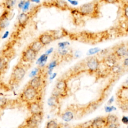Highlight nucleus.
<instances>
[{"label":"nucleus","instance_id":"4","mask_svg":"<svg viewBox=\"0 0 128 128\" xmlns=\"http://www.w3.org/2000/svg\"><path fill=\"white\" fill-rule=\"evenodd\" d=\"M43 117V112L38 114H31L20 126V128H37L41 122Z\"/></svg>","mask_w":128,"mask_h":128},{"label":"nucleus","instance_id":"7","mask_svg":"<svg viewBox=\"0 0 128 128\" xmlns=\"http://www.w3.org/2000/svg\"><path fill=\"white\" fill-rule=\"evenodd\" d=\"M44 84V79L41 73L33 76V78L28 82V84L40 92H42Z\"/></svg>","mask_w":128,"mask_h":128},{"label":"nucleus","instance_id":"17","mask_svg":"<svg viewBox=\"0 0 128 128\" xmlns=\"http://www.w3.org/2000/svg\"><path fill=\"white\" fill-rule=\"evenodd\" d=\"M28 46L36 53H38L44 47V45L38 38L32 41Z\"/></svg>","mask_w":128,"mask_h":128},{"label":"nucleus","instance_id":"38","mask_svg":"<svg viewBox=\"0 0 128 128\" xmlns=\"http://www.w3.org/2000/svg\"><path fill=\"white\" fill-rule=\"evenodd\" d=\"M53 48H51L50 49H49V50H48L46 52V54H48V55L49 54H51L52 53V52L53 51Z\"/></svg>","mask_w":128,"mask_h":128},{"label":"nucleus","instance_id":"11","mask_svg":"<svg viewBox=\"0 0 128 128\" xmlns=\"http://www.w3.org/2000/svg\"><path fill=\"white\" fill-rule=\"evenodd\" d=\"M38 39L41 42L44 46L48 45L54 40V38L50 31L42 33L38 36Z\"/></svg>","mask_w":128,"mask_h":128},{"label":"nucleus","instance_id":"13","mask_svg":"<svg viewBox=\"0 0 128 128\" xmlns=\"http://www.w3.org/2000/svg\"><path fill=\"white\" fill-rule=\"evenodd\" d=\"M106 117H98L92 121L90 128H106Z\"/></svg>","mask_w":128,"mask_h":128},{"label":"nucleus","instance_id":"18","mask_svg":"<svg viewBox=\"0 0 128 128\" xmlns=\"http://www.w3.org/2000/svg\"><path fill=\"white\" fill-rule=\"evenodd\" d=\"M62 118L66 122H70L74 118V112L71 108L67 109L62 114Z\"/></svg>","mask_w":128,"mask_h":128},{"label":"nucleus","instance_id":"33","mask_svg":"<svg viewBox=\"0 0 128 128\" xmlns=\"http://www.w3.org/2000/svg\"><path fill=\"white\" fill-rule=\"evenodd\" d=\"M122 122L125 124H128V117L123 116L122 118Z\"/></svg>","mask_w":128,"mask_h":128},{"label":"nucleus","instance_id":"36","mask_svg":"<svg viewBox=\"0 0 128 128\" xmlns=\"http://www.w3.org/2000/svg\"><path fill=\"white\" fill-rule=\"evenodd\" d=\"M107 128H118V125L116 123H112L106 126Z\"/></svg>","mask_w":128,"mask_h":128},{"label":"nucleus","instance_id":"15","mask_svg":"<svg viewBox=\"0 0 128 128\" xmlns=\"http://www.w3.org/2000/svg\"><path fill=\"white\" fill-rule=\"evenodd\" d=\"M55 88L61 92L62 96H66L68 86L65 80H61L58 81L56 85Z\"/></svg>","mask_w":128,"mask_h":128},{"label":"nucleus","instance_id":"35","mask_svg":"<svg viewBox=\"0 0 128 128\" xmlns=\"http://www.w3.org/2000/svg\"><path fill=\"white\" fill-rule=\"evenodd\" d=\"M68 1L74 6H76L78 4V2L76 0H68Z\"/></svg>","mask_w":128,"mask_h":128},{"label":"nucleus","instance_id":"25","mask_svg":"<svg viewBox=\"0 0 128 128\" xmlns=\"http://www.w3.org/2000/svg\"><path fill=\"white\" fill-rule=\"evenodd\" d=\"M8 100L5 98H0V110L6 109L8 105Z\"/></svg>","mask_w":128,"mask_h":128},{"label":"nucleus","instance_id":"9","mask_svg":"<svg viewBox=\"0 0 128 128\" xmlns=\"http://www.w3.org/2000/svg\"><path fill=\"white\" fill-rule=\"evenodd\" d=\"M10 14V10L5 9L0 16V36L2 32L8 25Z\"/></svg>","mask_w":128,"mask_h":128},{"label":"nucleus","instance_id":"1","mask_svg":"<svg viewBox=\"0 0 128 128\" xmlns=\"http://www.w3.org/2000/svg\"><path fill=\"white\" fill-rule=\"evenodd\" d=\"M100 4L98 0H94L76 8L71 7L70 11L74 15L97 18L100 14Z\"/></svg>","mask_w":128,"mask_h":128},{"label":"nucleus","instance_id":"24","mask_svg":"<svg viewBox=\"0 0 128 128\" xmlns=\"http://www.w3.org/2000/svg\"><path fill=\"white\" fill-rule=\"evenodd\" d=\"M100 4H120L125 0H98Z\"/></svg>","mask_w":128,"mask_h":128},{"label":"nucleus","instance_id":"21","mask_svg":"<svg viewBox=\"0 0 128 128\" xmlns=\"http://www.w3.org/2000/svg\"><path fill=\"white\" fill-rule=\"evenodd\" d=\"M52 35L53 36L54 40L59 39L64 36V32L62 30H50Z\"/></svg>","mask_w":128,"mask_h":128},{"label":"nucleus","instance_id":"5","mask_svg":"<svg viewBox=\"0 0 128 128\" xmlns=\"http://www.w3.org/2000/svg\"><path fill=\"white\" fill-rule=\"evenodd\" d=\"M42 5L45 8H56L61 10H70L71 8L64 0H46Z\"/></svg>","mask_w":128,"mask_h":128},{"label":"nucleus","instance_id":"30","mask_svg":"<svg viewBox=\"0 0 128 128\" xmlns=\"http://www.w3.org/2000/svg\"><path fill=\"white\" fill-rule=\"evenodd\" d=\"M70 45V43L68 42H60L58 44V46L59 48H63L66 47L67 46Z\"/></svg>","mask_w":128,"mask_h":128},{"label":"nucleus","instance_id":"39","mask_svg":"<svg viewBox=\"0 0 128 128\" xmlns=\"http://www.w3.org/2000/svg\"><path fill=\"white\" fill-rule=\"evenodd\" d=\"M56 76V73H54V74H53L50 76V80H52V79H54Z\"/></svg>","mask_w":128,"mask_h":128},{"label":"nucleus","instance_id":"27","mask_svg":"<svg viewBox=\"0 0 128 128\" xmlns=\"http://www.w3.org/2000/svg\"><path fill=\"white\" fill-rule=\"evenodd\" d=\"M58 64V62L57 60H54L52 62H51L49 64L48 66V73L49 74L52 73V71L54 68H55L57 65Z\"/></svg>","mask_w":128,"mask_h":128},{"label":"nucleus","instance_id":"42","mask_svg":"<svg viewBox=\"0 0 128 128\" xmlns=\"http://www.w3.org/2000/svg\"></svg>","mask_w":128,"mask_h":128},{"label":"nucleus","instance_id":"19","mask_svg":"<svg viewBox=\"0 0 128 128\" xmlns=\"http://www.w3.org/2000/svg\"><path fill=\"white\" fill-rule=\"evenodd\" d=\"M59 98L54 96H52L48 100V104L52 107H56L59 103Z\"/></svg>","mask_w":128,"mask_h":128},{"label":"nucleus","instance_id":"20","mask_svg":"<svg viewBox=\"0 0 128 128\" xmlns=\"http://www.w3.org/2000/svg\"><path fill=\"white\" fill-rule=\"evenodd\" d=\"M106 127L107 125L112 124V123H116L118 120V118L114 115V114H108L106 117Z\"/></svg>","mask_w":128,"mask_h":128},{"label":"nucleus","instance_id":"28","mask_svg":"<svg viewBox=\"0 0 128 128\" xmlns=\"http://www.w3.org/2000/svg\"><path fill=\"white\" fill-rule=\"evenodd\" d=\"M48 58V55L46 54H42L38 60V64L40 65L44 64L46 62Z\"/></svg>","mask_w":128,"mask_h":128},{"label":"nucleus","instance_id":"23","mask_svg":"<svg viewBox=\"0 0 128 128\" xmlns=\"http://www.w3.org/2000/svg\"><path fill=\"white\" fill-rule=\"evenodd\" d=\"M7 61L5 60V58L2 57L0 58V75L2 74L4 70L6 68Z\"/></svg>","mask_w":128,"mask_h":128},{"label":"nucleus","instance_id":"40","mask_svg":"<svg viewBox=\"0 0 128 128\" xmlns=\"http://www.w3.org/2000/svg\"><path fill=\"white\" fill-rule=\"evenodd\" d=\"M126 56L128 57V46L126 48Z\"/></svg>","mask_w":128,"mask_h":128},{"label":"nucleus","instance_id":"26","mask_svg":"<svg viewBox=\"0 0 128 128\" xmlns=\"http://www.w3.org/2000/svg\"><path fill=\"white\" fill-rule=\"evenodd\" d=\"M46 128H60V124L54 120H50L48 121L46 124Z\"/></svg>","mask_w":128,"mask_h":128},{"label":"nucleus","instance_id":"3","mask_svg":"<svg viewBox=\"0 0 128 128\" xmlns=\"http://www.w3.org/2000/svg\"><path fill=\"white\" fill-rule=\"evenodd\" d=\"M40 92L34 88L27 84L20 94V98L22 101L27 103L38 100Z\"/></svg>","mask_w":128,"mask_h":128},{"label":"nucleus","instance_id":"8","mask_svg":"<svg viewBox=\"0 0 128 128\" xmlns=\"http://www.w3.org/2000/svg\"><path fill=\"white\" fill-rule=\"evenodd\" d=\"M26 104V107L30 114H38L43 112L42 106L40 100H36Z\"/></svg>","mask_w":128,"mask_h":128},{"label":"nucleus","instance_id":"32","mask_svg":"<svg viewBox=\"0 0 128 128\" xmlns=\"http://www.w3.org/2000/svg\"><path fill=\"white\" fill-rule=\"evenodd\" d=\"M30 1L29 0H28V1L24 2V4L23 7H22V8H23L24 10H26L28 9L29 5H30Z\"/></svg>","mask_w":128,"mask_h":128},{"label":"nucleus","instance_id":"10","mask_svg":"<svg viewBox=\"0 0 128 128\" xmlns=\"http://www.w3.org/2000/svg\"><path fill=\"white\" fill-rule=\"evenodd\" d=\"M120 4L119 12L120 14V18L124 19L122 22H128V0H125Z\"/></svg>","mask_w":128,"mask_h":128},{"label":"nucleus","instance_id":"41","mask_svg":"<svg viewBox=\"0 0 128 128\" xmlns=\"http://www.w3.org/2000/svg\"></svg>","mask_w":128,"mask_h":128},{"label":"nucleus","instance_id":"14","mask_svg":"<svg viewBox=\"0 0 128 128\" xmlns=\"http://www.w3.org/2000/svg\"><path fill=\"white\" fill-rule=\"evenodd\" d=\"M30 18V15L29 14L25 12H22L20 14L18 18V26L20 28H24L26 25Z\"/></svg>","mask_w":128,"mask_h":128},{"label":"nucleus","instance_id":"2","mask_svg":"<svg viewBox=\"0 0 128 128\" xmlns=\"http://www.w3.org/2000/svg\"><path fill=\"white\" fill-rule=\"evenodd\" d=\"M28 67L26 64L19 61L14 67L8 80V84L12 88L17 86L24 78Z\"/></svg>","mask_w":128,"mask_h":128},{"label":"nucleus","instance_id":"37","mask_svg":"<svg viewBox=\"0 0 128 128\" xmlns=\"http://www.w3.org/2000/svg\"><path fill=\"white\" fill-rule=\"evenodd\" d=\"M114 97L113 96H112L110 98V100H108V104H111L112 103V102H114Z\"/></svg>","mask_w":128,"mask_h":128},{"label":"nucleus","instance_id":"29","mask_svg":"<svg viewBox=\"0 0 128 128\" xmlns=\"http://www.w3.org/2000/svg\"><path fill=\"white\" fill-rule=\"evenodd\" d=\"M100 50V49L98 48H92L88 50V55H92L94 54H95L98 52H99Z\"/></svg>","mask_w":128,"mask_h":128},{"label":"nucleus","instance_id":"22","mask_svg":"<svg viewBox=\"0 0 128 128\" xmlns=\"http://www.w3.org/2000/svg\"><path fill=\"white\" fill-rule=\"evenodd\" d=\"M16 0H4V6L5 8L8 10H11L15 5Z\"/></svg>","mask_w":128,"mask_h":128},{"label":"nucleus","instance_id":"12","mask_svg":"<svg viewBox=\"0 0 128 128\" xmlns=\"http://www.w3.org/2000/svg\"><path fill=\"white\" fill-rule=\"evenodd\" d=\"M100 65V62L98 58L96 57H92L86 62L88 68L92 72H96L98 70Z\"/></svg>","mask_w":128,"mask_h":128},{"label":"nucleus","instance_id":"34","mask_svg":"<svg viewBox=\"0 0 128 128\" xmlns=\"http://www.w3.org/2000/svg\"><path fill=\"white\" fill-rule=\"evenodd\" d=\"M122 66L124 68H128V57L124 60L122 62Z\"/></svg>","mask_w":128,"mask_h":128},{"label":"nucleus","instance_id":"6","mask_svg":"<svg viewBox=\"0 0 128 128\" xmlns=\"http://www.w3.org/2000/svg\"><path fill=\"white\" fill-rule=\"evenodd\" d=\"M37 54L28 46L22 51L20 61L26 64L32 63L35 60Z\"/></svg>","mask_w":128,"mask_h":128},{"label":"nucleus","instance_id":"16","mask_svg":"<svg viewBox=\"0 0 128 128\" xmlns=\"http://www.w3.org/2000/svg\"><path fill=\"white\" fill-rule=\"evenodd\" d=\"M126 46L124 44H121L116 48L114 54L118 58H121L126 56Z\"/></svg>","mask_w":128,"mask_h":128},{"label":"nucleus","instance_id":"31","mask_svg":"<svg viewBox=\"0 0 128 128\" xmlns=\"http://www.w3.org/2000/svg\"><path fill=\"white\" fill-rule=\"evenodd\" d=\"M105 111L107 112H112L113 110H116V108L114 106H108L105 107Z\"/></svg>","mask_w":128,"mask_h":128}]
</instances>
